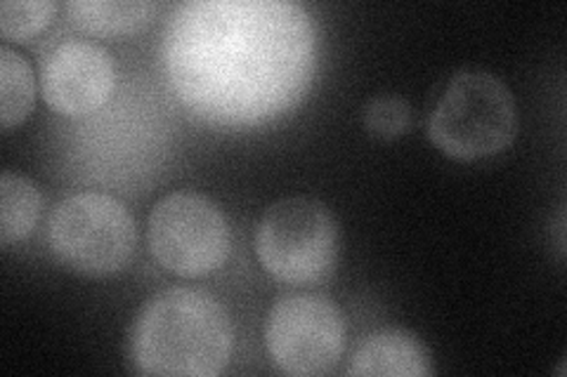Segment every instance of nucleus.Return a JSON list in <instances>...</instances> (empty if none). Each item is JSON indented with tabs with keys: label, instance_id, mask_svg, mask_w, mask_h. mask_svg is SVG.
<instances>
[{
	"label": "nucleus",
	"instance_id": "f257e3e1",
	"mask_svg": "<svg viewBox=\"0 0 567 377\" xmlns=\"http://www.w3.org/2000/svg\"><path fill=\"white\" fill-rule=\"evenodd\" d=\"M162 62L197 118L258 125L308 93L315 24L291 0H189L171 12Z\"/></svg>",
	"mask_w": 567,
	"mask_h": 377
},
{
	"label": "nucleus",
	"instance_id": "f03ea898",
	"mask_svg": "<svg viewBox=\"0 0 567 377\" xmlns=\"http://www.w3.org/2000/svg\"><path fill=\"white\" fill-rule=\"evenodd\" d=\"M233 318L206 291L168 289L140 310L131 356L142 375L213 377L233 356Z\"/></svg>",
	"mask_w": 567,
	"mask_h": 377
},
{
	"label": "nucleus",
	"instance_id": "7ed1b4c3",
	"mask_svg": "<svg viewBox=\"0 0 567 377\" xmlns=\"http://www.w3.org/2000/svg\"><path fill=\"white\" fill-rule=\"evenodd\" d=\"M518 133V104L499 76L458 69L429 116V139L454 160L504 151Z\"/></svg>",
	"mask_w": 567,
	"mask_h": 377
},
{
	"label": "nucleus",
	"instance_id": "20e7f679",
	"mask_svg": "<svg viewBox=\"0 0 567 377\" xmlns=\"http://www.w3.org/2000/svg\"><path fill=\"white\" fill-rule=\"evenodd\" d=\"M48 241L69 269L85 276H112L126 266L137 245L128 208L110 193L66 196L48 218Z\"/></svg>",
	"mask_w": 567,
	"mask_h": 377
},
{
	"label": "nucleus",
	"instance_id": "39448f33",
	"mask_svg": "<svg viewBox=\"0 0 567 377\" xmlns=\"http://www.w3.org/2000/svg\"><path fill=\"white\" fill-rule=\"evenodd\" d=\"M256 255L265 272L293 285L331 274L339 258V227L331 210L310 196L272 203L256 229Z\"/></svg>",
	"mask_w": 567,
	"mask_h": 377
},
{
	"label": "nucleus",
	"instance_id": "423d86ee",
	"mask_svg": "<svg viewBox=\"0 0 567 377\" xmlns=\"http://www.w3.org/2000/svg\"><path fill=\"white\" fill-rule=\"evenodd\" d=\"M147 243L154 260L168 272L197 279L225 264L233 231L208 196L173 191L158 199L150 212Z\"/></svg>",
	"mask_w": 567,
	"mask_h": 377
},
{
	"label": "nucleus",
	"instance_id": "0eeeda50",
	"mask_svg": "<svg viewBox=\"0 0 567 377\" xmlns=\"http://www.w3.org/2000/svg\"><path fill=\"white\" fill-rule=\"evenodd\" d=\"M346 316L317 293H291L275 302L265 326V345L279 370L315 377L333 370L346 352Z\"/></svg>",
	"mask_w": 567,
	"mask_h": 377
},
{
	"label": "nucleus",
	"instance_id": "6e6552de",
	"mask_svg": "<svg viewBox=\"0 0 567 377\" xmlns=\"http://www.w3.org/2000/svg\"><path fill=\"white\" fill-rule=\"evenodd\" d=\"M114 76V62L102 45L66 41L52 50L43 64V100L58 114L85 116L110 100Z\"/></svg>",
	"mask_w": 567,
	"mask_h": 377
},
{
	"label": "nucleus",
	"instance_id": "1a4fd4ad",
	"mask_svg": "<svg viewBox=\"0 0 567 377\" xmlns=\"http://www.w3.org/2000/svg\"><path fill=\"white\" fill-rule=\"evenodd\" d=\"M348 375L354 377H425L431 356L421 339L406 331L371 333L354 352Z\"/></svg>",
	"mask_w": 567,
	"mask_h": 377
},
{
	"label": "nucleus",
	"instance_id": "9d476101",
	"mask_svg": "<svg viewBox=\"0 0 567 377\" xmlns=\"http://www.w3.org/2000/svg\"><path fill=\"white\" fill-rule=\"evenodd\" d=\"M64 10L71 24L87 33L121 35L147 27L154 3L147 0H69Z\"/></svg>",
	"mask_w": 567,
	"mask_h": 377
},
{
	"label": "nucleus",
	"instance_id": "9b49d317",
	"mask_svg": "<svg viewBox=\"0 0 567 377\" xmlns=\"http://www.w3.org/2000/svg\"><path fill=\"white\" fill-rule=\"evenodd\" d=\"M43 196L31 179L6 170L0 175V243L24 241L41 218Z\"/></svg>",
	"mask_w": 567,
	"mask_h": 377
},
{
	"label": "nucleus",
	"instance_id": "f8f14e48",
	"mask_svg": "<svg viewBox=\"0 0 567 377\" xmlns=\"http://www.w3.org/2000/svg\"><path fill=\"white\" fill-rule=\"evenodd\" d=\"M35 102L31 64L10 45L0 48V121L3 128L22 123Z\"/></svg>",
	"mask_w": 567,
	"mask_h": 377
},
{
	"label": "nucleus",
	"instance_id": "ddd939ff",
	"mask_svg": "<svg viewBox=\"0 0 567 377\" xmlns=\"http://www.w3.org/2000/svg\"><path fill=\"white\" fill-rule=\"evenodd\" d=\"M52 12L55 6L50 0H6L0 6V31L8 41H31L50 24Z\"/></svg>",
	"mask_w": 567,
	"mask_h": 377
},
{
	"label": "nucleus",
	"instance_id": "4468645a",
	"mask_svg": "<svg viewBox=\"0 0 567 377\" xmlns=\"http://www.w3.org/2000/svg\"><path fill=\"white\" fill-rule=\"evenodd\" d=\"M412 123V109L400 95H379L364 106L367 130L381 139H395L406 133Z\"/></svg>",
	"mask_w": 567,
	"mask_h": 377
}]
</instances>
